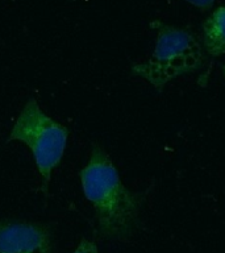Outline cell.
I'll list each match as a JSON object with an SVG mask.
<instances>
[{
    "mask_svg": "<svg viewBox=\"0 0 225 253\" xmlns=\"http://www.w3.org/2000/svg\"><path fill=\"white\" fill-rule=\"evenodd\" d=\"M73 253H99V252H98V247H96L95 243L87 240V239H82L78 247H76V249H75Z\"/></svg>",
    "mask_w": 225,
    "mask_h": 253,
    "instance_id": "obj_6",
    "label": "cell"
},
{
    "mask_svg": "<svg viewBox=\"0 0 225 253\" xmlns=\"http://www.w3.org/2000/svg\"><path fill=\"white\" fill-rule=\"evenodd\" d=\"M79 177L84 197L94 206L99 235L103 239H128L138 227L140 210L149 189L140 193L128 189L108 153L98 144L92 146Z\"/></svg>",
    "mask_w": 225,
    "mask_h": 253,
    "instance_id": "obj_1",
    "label": "cell"
},
{
    "mask_svg": "<svg viewBox=\"0 0 225 253\" xmlns=\"http://www.w3.org/2000/svg\"><path fill=\"white\" fill-rule=\"evenodd\" d=\"M185 1L192 4L193 7L199 8L201 11H208L215 3V0H185Z\"/></svg>",
    "mask_w": 225,
    "mask_h": 253,
    "instance_id": "obj_7",
    "label": "cell"
},
{
    "mask_svg": "<svg viewBox=\"0 0 225 253\" xmlns=\"http://www.w3.org/2000/svg\"><path fill=\"white\" fill-rule=\"evenodd\" d=\"M150 28L157 31L155 47L145 62L132 65V75L141 77L162 92L170 81L200 70L207 62L199 39L187 28H178L154 20Z\"/></svg>",
    "mask_w": 225,
    "mask_h": 253,
    "instance_id": "obj_2",
    "label": "cell"
},
{
    "mask_svg": "<svg viewBox=\"0 0 225 253\" xmlns=\"http://www.w3.org/2000/svg\"><path fill=\"white\" fill-rule=\"evenodd\" d=\"M221 70H223V75H224V78H225V65L221 66Z\"/></svg>",
    "mask_w": 225,
    "mask_h": 253,
    "instance_id": "obj_8",
    "label": "cell"
},
{
    "mask_svg": "<svg viewBox=\"0 0 225 253\" xmlns=\"http://www.w3.org/2000/svg\"><path fill=\"white\" fill-rule=\"evenodd\" d=\"M69 129L47 116L35 99H29L13 124L8 141L25 144L33 154L38 173L43 178L46 193L51 171L59 165L66 149Z\"/></svg>",
    "mask_w": 225,
    "mask_h": 253,
    "instance_id": "obj_3",
    "label": "cell"
},
{
    "mask_svg": "<svg viewBox=\"0 0 225 253\" xmlns=\"http://www.w3.org/2000/svg\"><path fill=\"white\" fill-rule=\"evenodd\" d=\"M0 253H51L49 227L19 220H0Z\"/></svg>",
    "mask_w": 225,
    "mask_h": 253,
    "instance_id": "obj_4",
    "label": "cell"
},
{
    "mask_svg": "<svg viewBox=\"0 0 225 253\" xmlns=\"http://www.w3.org/2000/svg\"><path fill=\"white\" fill-rule=\"evenodd\" d=\"M203 49L211 57L225 54V7H219L203 23Z\"/></svg>",
    "mask_w": 225,
    "mask_h": 253,
    "instance_id": "obj_5",
    "label": "cell"
}]
</instances>
